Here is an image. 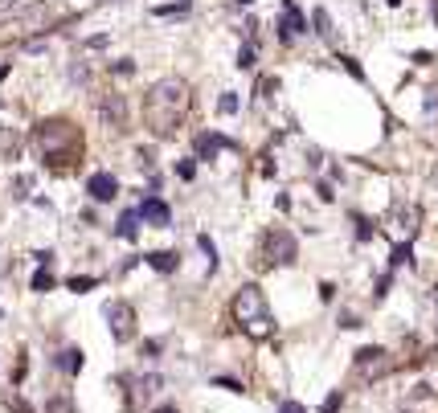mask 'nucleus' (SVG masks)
Returning <instances> with one entry per match:
<instances>
[{"label": "nucleus", "instance_id": "f257e3e1", "mask_svg": "<svg viewBox=\"0 0 438 413\" xmlns=\"http://www.w3.org/2000/svg\"><path fill=\"white\" fill-rule=\"evenodd\" d=\"M193 107V90L185 78H160L144 98V123L152 135H172Z\"/></svg>", "mask_w": 438, "mask_h": 413}, {"label": "nucleus", "instance_id": "f03ea898", "mask_svg": "<svg viewBox=\"0 0 438 413\" xmlns=\"http://www.w3.org/2000/svg\"><path fill=\"white\" fill-rule=\"evenodd\" d=\"M230 316H234V323L242 327L250 340H270L274 336V316H270V307H267V294L258 291L254 283L238 287L234 303H230Z\"/></svg>", "mask_w": 438, "mask_h": 413}, {"label": "nucleus", "instance_id": "7ed1b4c3", "mask_svg": "<svg viewBox=\"0 0 438 413\" xmlns=\"http://www.w3.org/2000/svg\"><path fill=\"white\" fill-rule=\"evenodd\" d=\"M33 144L41 151V160H49V164H70L74 156L82 151V135L66 119H46V123L33 127Z\"/></svg>", "mask_w": 438, "mask_h": 413}, {"label": "nucleus", "instance_id": "20e7f679", "mask_svg": "<svg viewBox=\"0 0 438 413\" xmlns=\"http://www.w3.org/2000/svg\"><path fill=\"white\" fill-rule=\"evenodd\" d=\"M422 229V209L418 205H390V213H385V233H390L397 245H410L414 242V233Z\"/></svg>", "mask_w": 438, "mask_h": 413}, {"label": "nucleus", "instance_id": "39448f33", "mask_svg": "<svg viewBox=\"0 0 438 413\" xmlns=\"http://www.w3.org/2000/svg\"><path fill=\"white\" fill-rule=\"evenodd\" d=\"M295 254H299V242H295L291 229H283V225H270L267 233H263V258H267L270 266H291Z\"/></svg>", "mask_w": 438, "mask_h": 413}, {"label": "nucleus", "instance_id": "423d86ee", "mask_svg": "<svg viewBox=\"0 0 438 413\" xmlns=\"http://www.w3.org/2000/svg\"><path fill=\"white\" fill-rule=\"evenodd\" d=\"M102 316H107V327H111V340L115 344L135 340V307H131V303L111 299V303L102 307Z\"/></svg>", "mask_w": 438, "mask_h": 413}, {"label": "nucleus", "instance_id": "0eeeda50", "mask_svg": "<svg viewBox=\"0 0 438 413\" xmlns=\"http://www.w3.org/2000/svg\"><path fill=\"white\" fill-rule=\"evenodd\" d=\"M352 368H357V377H361L365 385H373V381H381V377L390 372V352H385V348H361L357 360H352Z\"/></svg>", "mask_w": 438, "mask_h": 413}, {"label": "nucleus", "instance_id": "6e6552de", "mask_svg": "<svg viewBox=\"0 0 438 413\" xmlns=\"http://www.w3.org/2000/svg\"><path fill=\"white\" fill-rule=\"evenodd\" d=\"M98 115H102L107 127L123 131V127H127V102H123V95H107L102 102H98Z\"/></svg>", "mask_w": 438, "mask_h": 413}, {"label": "nucleus", "instance_id": "1a4fd4ad", "mask_svg": "<svg viewBox=\"0 0 438 413\" xmlns=\"http://www.w3.org/2000/svg\"><path fill=\"white\" fill-rule=\"evenodd\" d=\"M135 213H140V221H147V225H160V229H164V225L172 221V209L164 205V201H160V196H144Z\"/></svg>", "mask_w": 438, "mask_h": 413}, {"label": "nucleus", "instance_id": "9d476101", "mask_svg": "<svg viewBox=\"0 0 438 413\" xmlns=\"http://www.w3.org/2000/svg\"><path fill=\"white\" fill-rule=\"evenodd\" d=\"M86 193L95 196V201H115V193H119V180H115L111 172H95V176L86 180Z\"/></svg>", "mask_w": 438, "mask_h": 413}, {"label": "nucleus", "instance_id": "9b49d317", "mask_svg": "<svg viewBox=\"0 0 438 413\" xmlns=\"http://www.w3.org/2000/svg\"><path fill=\"white\" fill-rule=\"evenodd\" d=\"M283 37H287V41H291V37H299V33H303V29H307V25H303V13H299V4H295V0H283Z\"/></svg>", "mask_w": 438, "mask_h": 413}, {"label": "nucleus", "instance_id": "f8f14e48", "mask_svg": "<svg viewBox=\"0 0 438 413\" xmlns=\"http://www.w3.org/2000/svg\"><path fill=\"white\" fill-rule=\"evenodd\" d=\"M221 147H234V144H230L225 135H218V131H205V135H197V156H201V160H213Z\"/></svg>", "mask_w": 438, "mask_h": 413}, {"label": "nucleus", "instance_id": "ddd939ff", "mask_svg": "<svg viewBox=\"0 0 438 413\" xmlns=\"http://www.w3.org/2000/svg\"><path fill=\"white\" fill-rule=\"evenodd\" d=\"M131 385H135V393H131V397H135V401H144V397H156V393L164 389V381H160V377H156V372H147V377H135V381H131Z\"/></svg>", "mask_w": 438, "mask_h": 413}, {"label": "nucleus", "instance_id": "4468645a", "mask_svg": "<svg viewBox=\"0 0 438 413\" xmlns=\"http://www.w3.org/2000/svg\"><path fill=\"white\" fill-rule=\"evenodd\" d=\"M147 266L160 270V274H172L180 266V258H176V250H156V254H147Z\"/></svg>", "mask_w": 438, "mask_h": 413}, {"label": "nucleus", "instance_id": "2eb2a0df", "mask_svg": "<svg viewBox=\"0 0 438 413\" xmlns=\"http://www.w3.org/2000/svg\"><path fill=\"white\" fill-rule=\"evenodd\" d=\"M115 233H119V238H127V242H135V233H140V213H135V209H127V213L119 217V225H115Z\"/></svg>", "mask_w": 438, "mask_h": 413}, {"label": "nucleus", "instance_id": "dca6fc26", "mask_svg": "<svg viewBox=\"0 0 438 413\" xmlns=\"http://www.w3.org/2000/svg\"><path fill=\"white\" fill-rule=\"evenodd\" d=\"M58 365L66 368V372H82V352H78V348H66V352H62V356H58Z\"/></svg>", "mask_w": 438, "mask_h": 413}, {"label": "nucleus", "instance_id": "f3484780", "mask_svg": "<svg viewBox=\"0 0 438 413\" xmlns=\"http://www.w3.org/2000/svg\"><path fill=\"white\" fill-rule=\"evenodd\" d=\"M33 291H37V294L53 291V274H49V266H41L37 274H33Z\"/></svg>", "mask_w": 438, "mask_h": 413}, {"label": "nucleus", "instance_id": "a211bd4d", "mask_svg": "<svg viewBox=\"0 0 438 413\" xmlns=\"http://www.w3.org/2000/svg\"><path fill=\"white\" fill-rule=\"evenodd\" d=\"M91 287H98V278H91V274H74L70 278V291H78V294L91 291Z\"/></svg>", "mask_w": 438, "mask_h": 413}, {"label": "nucleus", "instance_id": "6ab92c4d", "mask_svg": "<svg viewBox=\"0 0 438 413\" xmlns=\"http://www.w3.org/2000/svg\"><path fill=\"white\" fill-rule=\"evenodd\" d=\"M176 13H189V0H180V4H160V8H156V17H176Z\"/></svg>", "mask_w": 438, "mask_h": 413}, {"label": "nucleus", "instance_id": "aec40b11", "mask_svg": "<svg viewBox=\"0 0 438 413\" xmlns=\"http://www.w3.org/2000/svg\"><path fill=\"white\" fill-rule=\"evenodd\" d=\"M197 242H201V250H205V258H209V270H218V250H213V242H209L205 233H201Z\"/></svg>", "mask_w": 438, "mask_h": 413}, {"label": "nucleus", "instance_id": "412c9836", "mask_svg": "<svg viewBox=\"0 0 438 413\" xmlns=\"http://www.w3.org/2000/svg\"><path fill=\"white\" fill-rule=\"evenodd\" d=\"M218 111H221V115H234V111H238V98H234V95H221L218 98Z\"/></svg>", "mask_w": 438, "mask_h": 413}, {"label": "nucleus", "instance_id": "4be33fe9", "mask_svg": "<svg viewBox=\"0 0 438 413\" xmlns=\"http://www.w3.org/2000/svg\"><path fill=\"white\" fill-rule=\"evenodd\" d=\"M238 66H254V46H242V53H238Z\"/></svg>", "mask_w": 438, "mask_h": 413}, {"label": "nucleus", "instance_id": "5701e85b", "mask_svg": "<svg viewBox=\"0 0 438 413\" xmlns=\"http://www.w3.org/2000/svg\"><path fill=\"white\" fill-rule=\"evenodd\" d=\"M213 385H221V389H230V393H242V385H238V381H230V377H218Z\"/></svg>", "mask_w": 438, "mask_h": 413}, {"label": "nucleus", "instance_id": "b1692460", "mask_svg": "<svg viewBox=\"0 0 438 413\" xmlns=\"http://www.w3.org/2000/svg\"><path fill=\"white\" fill-rule=\"evenodd\" d=\"M319 413H340V393H332V397H328V405H324Z\"/></svg>", "mask_w": 438, "mask_h": 413}, {"label": "nucleus", "instance_id": "393cba45", "mask_svg": "<svg viewBox=\"0 0 438 413\" xmlns=\"http://www.w3.org/2000/svg\"><path fill=\"white\" fill-rule=\"evenodd\" d=\"M279 413H307V409H303L299 401H283V405H279Z\"/></svg>", "mask_w": 438, "mask_h": 413}, {"label": "nucleus", "instance_id": "a878e982", "mask_svg": "<svg viewBox=\"0 0 438 413\" xmlns=\"http://www.w3.org/2000/svg\"><path fill=\"white\" fill-rule=\"evenodd\" d=\"M8 409H17V413H33V409H29V405L21 401V397H8Z\"/></svg>", "mask_w": 438, "mask_h": 413}, {"label": "nucleus", "instance_id": "bb28decb", "mask_svg": "<svg viewBox=\"0 0 438 413\" xmlns=\"http://www.w3.org/2000/svg\"><path fill=\"white\" fill-rule=\"evenodd\" d=\"M176 172H180V180H193V164H189V160H185V164H180V168H176Z\"/></svg>", "mask_w": 438, "mask_h": 413}, {"label": "nucleus", "instance_id": "cd10ccee", "mask_svg": "<svg viewBox=\"0 0 438 413\" xmlns=\"http://www.w3.org/2000/svg\"><path fill=\"white\" fill-rule=\"evenodd\" d=\"M316 29H319V33H328V13H324V8L316 13Z\"/></svg>", "mask_w": 438, "mask_h": 413}, {"label": "nucleus", "instance_id": "c85d7f7f", "mask_svg": "<svg viewBox=\"0 0 438 413\" xmlns=\"http://www.w3.org/2000/svg\"><path fill=\"white\" fill-rule=\"evenodd\" d=\"M156 413H176V405H164V409H156Z\"/></svg>", "mask_w": 438, "mask_h": 413}, {"label": "nucleus", "instance_id": "c756f323", "mask_svg": "<svg viewBox=\"0 0 438 413\" xmlns=\"http://www.w3.org/2000/svg\"><path fill=\"white\" fill-rule=\"evenodd\" d=\"M238 4H254V0H238Z\"/></svg>", "mask_w": 438, "mask_h": 413}, {"label": "nucleus", "instance_id": "7c9ffc66", "mask_svg": "<svg viewBox=\"0 0 438 413\" xmlns=\"http://www.w3.org/2000/svg\"><path fill=\"white\" fill-rule=\"evenodd\" d=\"M0 319H4V311H0Z\"/></svg>", "mask_w": 438, "mask_h": 413}, {"label": "nucleus", "instance_id": "2f4dec72", "mask_svg": "<svg viewBox=\"0 0 438 413\" xmlns=\"http://www.w3.org/2000/svg\"><path fill=\"white\" fill-rule=\"evenodd\" d=\"M434 299H438V294H434Z\"/></svg>", "mask_w": 438, "mask_h": 413}]
</instances>
